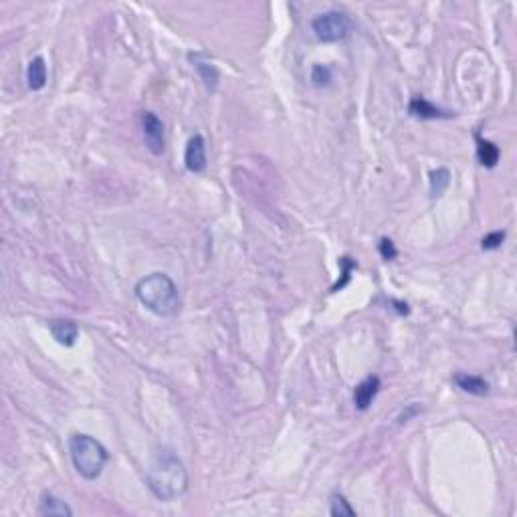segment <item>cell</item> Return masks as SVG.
Wrapping results in <instances>:
<instances>
[{
    "mask_svg": "<svg viewBox=\"0 0 517 517\" xmlns=\"http://www.w3.org/2000/svg\"><path fill=\"white\" fill-rule=\"evenodd\" d=\"M148 487L160 501H174L188 489V473L178 455L170 448H158L148 467Z\"/></svg>",
    "mask_w": 517,
    "mask_h": 517,
    "instance_id": "1",
    "label": "cell"
},
{
    "mask_svg": "<svg viewBox=\"0 0 517 517\" xmlns=\"http://www.w3.org/2000/svg\"><path fill=\"white\" fill-rule=\"evenodd\" d=\"M136 297L141 306L160 318H172L180 309V294L166 273H150L136 283Z\"/></svg>",
    "mask_w": 517,
    "mask_h": 517,
    "instance_id": "2",
    "label": "cell"
},
{
    "mask_svg": "<svg viewBox=\"0 0 517 517\" xmlns=\"http://www.w3.org/2000/svg\"><path fill=\"white\" fill-rule=\"evenodd\" d=\"M69 455L75 471L87 481H95L110 461L108 448L89 434H73L69 438Z\"/></svg>",
    "mask_w": 517,
    "mask_h": 517,
    "instance_id": "3",
    "label": "cell"
},
{
    "mask_svg": "<svg viewBox=\"0 0 517 517\" xmlns=\"http://www.w3.org/2000/svg\"><path fill=\"white\" fill-rule=\"evenodd\" d=\"M354 23L344 11H325L311 21V30L322 42H337L349 37Z\"/></svg>",
    "mask_w": 517,
    "mask_h": 517,
    "instance_id": "4",
    "label": "cell"
},
{
    "mask_svg": "<svg viewBox=\"0 0 517 517\" xmlns=\"http://www.w3.org/2000/svg\"><path fill=\"white\" fill-rule=\"evenodd\" d=\"M140 126L144 141L154 156H162L166 150V132L162 120L154 112H141Z\"/></svg>",
    "mask_w": 517,
    "mask_h": 517,
    "instance_id": "5",
    "label": "cell"
},
{
    "mask_svg": "<svg viewBox=\"0 0 517 517\" xmlns=\"http://www.w3.org/2000/svg\"><path fill=\"white\" fill-rule=\"evenodd\" d=\"M188 61L192 63V67L198 73V77L204 83V87L209 89L210 93H216L219 85H221V73L212 65L209 57L204 53H188Z\"/></svg>",
    "mask_w": 517,
    "mask_h": 517,
    "instance_id": "6",
    "label": "cell"
},
{
    "mask_svg": "<svg viewBox=\"0 0 517 517\" xmlns=\"http://www.w3.org/2000/svg\"><path fill=\"white\" fill-rule=\"evenodd\" d=\"M184 164L186 168L194 174H200L207 170V141L200 134H194L184 150Z\"/></svg>",
    "mask_w": 517,
    "mask_h": 517,
    "instance_id": "7",
    "label": "cell"
},
{
    "mask_svg": "<svg viewBox=\"0 0 517 517\" xmlns=\"http://www.w3.org/2000/svg\"><path fill=\"white\" fill-rule=\"evenodd\" d=\"M380 388H382V382L378 376L364 378L362 382L354 388V406L360 412H366L372 406V402L376 400Z\"/></svg>",
    "mask_w": 517,
    "mask_h": 517,
    "instance_id": "8",
    "label": "cell"
},
{
    "mask_svg": "<svg viewBox=\"0 0 517 517\" xmlns=\"http://www.w3.org/2000/svg\"><path fill=\"white\" fill-rule=\"evenodd\" d=\"M49 330H51V334H53L57 342L61 346H67V348L75 346V342L79 337V327H77V323L71 322V320H51Z\"/></svg>",
    "mask_w": 517,
    "mask_h": 517,
    "instance_id": "9",
    "label": "cell"
},
{
    "mask_svg": "<svg viewBox=\"0 0 517 517\" xmlns=\"http://www.w3.org/2000/svg\"><path fill=\"white\" fill-rule=\"evenodd\" d=\"M453 382L467 394L473 396H487L489 394V382L485 378L475 376V374H467V372H459L453 376Z\"/></svg>",
    "mask_w": 517,
    "mask_h": 517,
    "instance_id": "10",
    "label": "cell"
},
{
    "mask_svg": "<svg viewBox=\"0 0 517 517\" xmlns=\"http://www.w3.org/2000/svg\"><path fill=\"white\" fill-rule=\"evenodd\" d=\"M408 113L420 117V120H443V117H451L453 113L443 112L441 108L433 105L431 101H426L424 98H412L408 103Z\"/></svg>",
    "mask_w": 517,
    "mask_h": 517,
    "instance_id": "11",
    "label": "cell"
},
{
    "mask_svg": "<svg viewBox=\"0 0 517 517\" xmlns=\"http://www.w3.org/2000/svg\"><path fill=\"white\" fill-rule=\"evenodd\" d=\"M39 516L71 517L73 516V509H71L67 501L59 499V497L51 495V493H42L41 501H39Z\"/></svg>",
    "mask_w": 517,
    "mask_h": 517,
    "instance_id": "12",
    "label": "cell"
},
{
    "mask_svg": "<svg viewBox=\"0 0 517 517\" xmlns=\"http://www.w3.org/2000/svg\"><path fill=\"white\" fill-rule=\"evenodd\" d=\"M27 83L28 89L33 91H41L47 85V63L42 57H35L27 67Z\"/></svg>",
    "mask_w": 517,
    "mask_h": 517,
    "instance_id": "13",
    "label": "cell"
},
{
    "mask_svg": "<svg viewBox=\"0 0 517 517\" xmlns=\"http://www.w3.org/2000/svg\"><path fill=\"white\" fill-rule=\"evenodd\" d=\"M499 148L489 140H483L477 136V158H479V164L485 166V168H495L497 162H499Z\"/></svg>",
    "mask_w": 517,
    "mask_h": 517,
    "instance_id": "14",
    "label": "cell"
},
{
    "mask_svg": "<svg viewBox=\"0 0 517 517\" xmlns=\"http://www.w3.org/2000/svg\"><path fill=\"white\" fill-rule=\"evenodd\" d=\"M451 184V172L447 168H436L431 172V178H429V190L433 198H441L445 194V190Z\"/></svg>",
    "mask_w": 517,
    "mask_h": 517,
    "instance_id": "15",
    "label": "cell"
},
{
    "mask_svg": "<svg viewBox=\"0 0 517 517\" xmlns=\"http://www.w3.org/2000/svg\"><path fill=\"white\" fill-rule=\"evenodd\" d=\"M330 516L332 517H356V509L342 493H334L330 497Z\"/></svg>",
    "mask_w": 517,
    "mask_h": 517,
    "instance_id": "16",
    "label": "cell"
},
{
    "mask_svg": "<svg viewBox=\"0 0 517 517\" xmlns=\"http://www.w3.org/2000/svg\"><path fill=\"white\" fill-rule=\"evenodd\" d=\"M334 81V69L327 65H313L311 67V83L315 87H327Z\"/></svg>",
    "mask_w": 517,
    "mask_h": 517,
    "instance_id": "17",
    "label": "cell"
},
{
    "mask_svg": "<svg viewBox=\"0 0 517 517\" xmlns=\"http://www.w3.org/2000/svg\"><path fill=\"white\" fill-rule=\"evenodd\" d=\"M339 267H342V277H344V279L339 281V283H336V285L332 287V291H339V289H342V287H344V285H346V283L349 281V273H352V271H354V269H356L358 265H356V261H354L352 257L344 255V257L339 259Z\"/></svg>",
    "mask_w": 517,
    "mask_h": 517,
    "instance_id": "18",
    "label": "cell"
},
{
    "mask_svg": "<svg viewBox=\"0 0 517 517\" xmlns=\"http://www.w3.org/2000/svg\"><path fill=\"white\" fill-rule=\"evenodd\" d=\"M505 240V231H493L489 235H485L483 240H481V247L483 251H495L504 245Z\"/></svg>",
    "mask_w": 517,
    "mask_h": 517,
    "instance_id": "19",
    "label": "cell"
},
{
    "mask_svg": "<svg viewBox=\"0 0 517 517\" xmlns=\"http://www.w3.org/2000/svg\"><path fill=\"white\" fill-rule=\"evenodd\" d=\"M378 251H380V255H382L384 261H394V259L398 257V249H396V245H394L388 237L380 238V243H378Z\"/></svg>",
    "mask_w": 517,
    "mask_h": 517,
    "instance_id": "20",
    "label": "cell"
},
{
    "mask_svg": "<svg viewBox=\"0 0 517 517\" xmlns=\"http://www.w3.org/2000/svg\"><path fill=\"white\" fill-rule=\"evenodd\" d=\"M420 410H422V408H420L419 405H410V406H408V410H406V412H402V417L398 419V422H400V424H402V422H408V420L412 419V417H417Z\"/></svg>",
    "mask_w": 517,
    "mask_h": 517,
    "instance_id": "21",
    "label": "cell"
}]
</instances>
